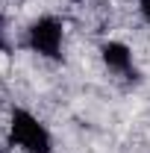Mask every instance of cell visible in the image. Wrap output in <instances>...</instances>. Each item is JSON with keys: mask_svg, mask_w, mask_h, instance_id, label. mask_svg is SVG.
Returning <instances> with one entry per match:
<instances>
[{"mask_svg": "<svg viewBox=\"0 0 150 153\" xmlns=\"http://www.w3.org/2000/svg\"><path fill=\"white\" fill-rule=\"evenodd\" d=\"M6 135L9 144L21 153H53V133L36 112L15 106L6 121Z\"/></svg>", "mask_w": 150, "mask_h": 153, "instance_id": "obj_1", "label": "cell"}, {"mask_svg": "<svg viewBox=\"0 0 150 153\" xmlns=\"http://www.w3.org/2000/svg\"><path fill=\"white\" fill-rule=\"evenodd\" d=\"M27 47L41 59L56 62L65 50V24L56 15H38L27 27Z\"/></svg>", "mask_w": 150, "mask_h": 153, "instance_id": "obj_2", "label": "cell"}, {"mask_svg": "<svg viewBox=\"0 0 150 153\" xmlns=\"http://www.w3.org/2000/svg\"><path fill=\"white\" fill-rule=\"evenodd\" d=\"M100 62L106 65V71L115 76H124V79H132L135 76V56H132V47L118 41V38H109L100 44Z\"/></svg>", "mask_w": 150, "mask_h": 153, "instance_id": "obj_3", "label": "cell"}, {"mask_svg": "<svg viewBox=\"0 0 150 153\" xmlns=\"http://www.w3.org/2000/svg\"><path fill=\"white\" fill-rule=\"evenodd\" d=\"M138 15H141V21L150 27V0H138Z\"/></svg>", "mask_w": 150, "mask_h": 153, "instance_id": "obj_4", "label": "cell"}, {"mask_svg": "<svg viewBox=\"0 0 150 153\" xmlns=\"http://www.w3.org/2000/svg\"><path fill=\"white\" fill-rule=\"evenodd\" d=\"M9 47V41H6V21H3V15H0V53Z\"/></svg>", "mask_w": 150, "mask_h": 153, "instance_id": "obj_5", "label": "cell"}]
</instances>
